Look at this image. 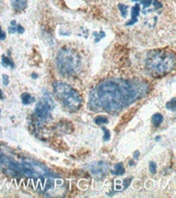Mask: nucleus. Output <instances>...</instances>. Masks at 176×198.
Returning <instances> with one entry per match:
<instances>
[{
	"instance_id": "4",
	"label": "nucleus",
	"mask_w": 176,
	"mask_h": 198,
	"mask_svg": "<svg viewBox=\"0 0 176 198\" xmlns=\"http://www.w3.org/2000/svg\"><path fill=\"white\" fill-rule=\"evenodd\" d=\"M57 66L63 76H72L80 67V57L72 49H63L57 56Z\"/></svg>"
},
{
	"instance_id": "30",
	"label": "nucleus",
	"mask_w": 176,
	"mask_h": 198,
	"mask_svg": "<svg viewBox=\"0 0 176 198\" xmlns=\"http://www.w3.org/2000/svg\"><path fill=\"white\" fill-rule=\"evenodd\" d=\"M0 114H1V111H0Z\"/></svg>"
},
{
	"instance_id": "7",
	"label": "nucleus",
	"mask_w": 176,
	"mask_h": 198,
	"mask_svg": "<svg viewBox=\"0 0 176 198\" xmlns=\"http://www.w3.org/2000/svg\"><path fill=\"white\" fill-rule=\"evenodd\" d=\"M108 167H107L106 164H104L103 162H98V163H95L91 166V170L92 172L95 175H104L107 171Z\"/></svg>"
},
{
	"instance_id": "1",
	"label": "nucleus",
	"mask_w": 176,
	"mask_h": 198,
	"mask_svg": "<svg viewBox=\"0 0 176 198\" xmlns=\"http://www.w3.org/2000/svg\"><path fill=\"white\" fill-rule=\"evenodd\" d=\"M148 85L144 82L125 80H109L100 83L91 92L90 106L93 109H104L118 113L132 104L148 92Z\"/></svg>"
},
{
	"instance_id": "19",
	"label": "nucleus",
	"mask_w": 176,
	"mask_h": 198,
	"mask_svg": "<svg viewBox=\"0 0 176 198\" xmlns=\"http://www.w3.org/2000/svg\"><path fill=\"white\" fill-rule=\"evenodd\" d=\"M138 1H140V3L143 5V7H148V6L151 5V2H153V0H138Z\"/></svg>"
},
{
	"instance_id": "15",
	"label": "nucleus",
	"mask_w": 176,
	"mask_h": 198,
	"mask_svg": "<svg viewBox=\"0 0 176 198\" xmlns=\"http://www.w3.org/2000/svg\"><path fill=\"white\" fill-rule=\"evenodd\" d=\"M118 10H120V15H122L123 18H125L127 16V12H128V6L120 3V4H118Z\"/></svg>"
},
{
	"instance_id": "28",
	"label": "nucleus",
	"mask_w": 176,
	"mask_h": 198,
	"mask_svg": "<svg viewBox=\"0 0 176 198\" xmlns=\"http://www.w3.org/2000/svg\"><path fill=\"white\" fill-rule=\"evenodd\" d=\"M1 4H2V0H0V6H1Z\"/></svg>"
},
{
	"instance_id": "17",
	"label": "nucleus",
	"mask_w": 176,
	"mask_h": 198,
	"mask_svg": "<svg viewBox=\"0 0 176 198\" xmlns=\"http://www.w3.org/2000/svg\"><path fill=\"white\" fill-rule=\"evenodd\" d=\"M10 25L8 27V32L9 33H16L17 32V22L16 21H12V23H10Z\"/></svg>"
},
{
	"instance_id": "21",
	"label": "nucleus",
	"mask_w": 176,
	"mask_h": 198,
	"mask_svg": "<svg viewBox=\"0 0 176 198\" xmlns=\"http://www.w3.org/2000/svg\"><path fill=\"white\" fill-rule=\"evenodd\" d=\"M94 35H95V36H98V37H97V38L95 39L96 43H98V41L100 40V38H102V37L105 36V33H104V32H100V34H98L97 32H94Z\"/></svg>"
},
{
	"instance_id": "29",
	"label": "nucleus",
	"mask_w": 176,
	"mask_h": 198,
	"mask_svg": "<svg viewBox=\"0 0 176 198\" xmlns=\"http://www.w3.org/2000/svg\"><path fill=\"white\" fill-rule=\"evenodd\" d=\"M132 1H138V0H132Z\"/></svg>"
},
{
	"instance_id": "26",
	"label": "nucleus",
	"mask_w": 176,
	"mask_h": 198,
	"mask_svg": "<svg viewBox=\"0 0 176 198\" xmlns=\"http://www.w3.org/2000/svg\"><path fill=\"white\" fill-rule=\"evenodd\" d=\"M0 99H1V100H3V99H5V96H4L3 92L1 91V89H0Z\"/></svg>"
},
{
	"instance_id": "11",
	"label": "nucleus",
	"mask_w": 176,
	"mask_h": 198,
	"mask_svg": "<svg viewBox=\"0 0 176 198\" xmlns=\"http://www.w3.org/2000/svg\"><path fill=\"white\" fill-rule=\"evenodd\" d=\"M112 173L116 175H122L125 173V168L123 166V163H118L114 166V169L112 170Z\"/></svg>"
},
{
	"instance_id": "8",
	"label": "nucleus",
	"mask_w": 176,
	"mask_h": 198,
	"mask_svg": "<svg viewBox=\"0 0 176 198\" xmlns=\"http://www.w3.org/2000/svg\"><path fill=\"white\" fill-rule=\"evenodd\" d=\"M140 14V6L139 4H136V5L133 6L132 8V18H131V21L126 23L127 26H131V25H135V23H137L138 21V17H139Z\"/></svg>"
},
{
	"instance_id": "24",
	"label": "nucleus",
	"mask_w": 176,
	"mask_h": 198,
	"mask_svg": "<svg viewBox=\"0 0 176 198\" xmlns=\"http://www.w3.org/2000/svg\"><path fill=\"white\" fill-rule=\"evenodd\" d=\"M2 80H3L4 85H8V83H9V80H8V76H6V74H3V76H2Z\"/></svg>"
},
{
	"instance_id": "25",
	"label": "nucleus",
	"mask_w": 176,
	"mask_h": 198,
	"mask_svg": "<svg viewBox=\"0 0 176 198\" xmlns=\"http://www.w3.org/2000/svg\"><path fill=\"white\" fill-rule=\"evenodd\" d=\"M17 32L24 33V32H25V29H24V27H22L21 25H17Z\"/></svg>"
},
{
	"instance_id": "3",
	"label": "nucleus",
	"mask_w": 176,
	"mask_h": 198,
	"mask_svg": "<svg viewBox=\"0 0 176 198\" xmlns=\"http://www.w3.org/2000/svg\"><path fill=\"white\" fill-rule=\"evenodd\" d=\"M54 93L57 98L69 111H76L81 106V97L77 91L65 83L56 82L53 85Z\"/></svg>"
},
{
	"instance_id": "12",
	"label": "nucleus",
	"mask_w": 176,
	"mask_h": 198,
	"mask_svg": "<svg viewBox=\"0 0 176 198\" xmlns=\"http://www.w3.org/2000/svg\"><path fill=\"white\" fill-rule=\"evenodd\" d=\"M21 99H22L23 104H25V105L30 104V103H32V101H33L32 96L30 95L29 93H23L22 94V96H21Z\"/></svg>"
},
{
	"instance_id": "23",
	"label": "nucleus",
	"mask_w": 176,
	"mask_h": 198,
	"mask_svg": "<svg viewBox=\"0 0 176 198\" xmlns=\"http://www.w3.org/2000/svg\"><path fill=\"white\" fill-rule=\"evenodd\" d=\"M6 38V34L3 30L1 29V26H0V40H4Z\"/></svg>"
},
{
	"instance_id": "27",
	"label": "nucleus",
	"mask_w": 176,
	"mask_h": 198,
	"mask_svg": "<svg viewBox=\"0 0 176 198\" xmlns=\"http://www.w3.org/2000/svg\"><path fill=\"white\" fill-rule=\"evenodd\" d=\"M32 78H37V76H35V73H33V76H32Z\"/></svg>"
},
{
	"instance_id": "13",
	"label": "nucleus",
	"mask_w": 176,
	"mask_h": 198,
	"mask_svg": "<svg viewBox=\"0 0 176 198\" xmlns=\"http://www.w3.org/2000/svg\"><path fill=\"white\" fill-rule=\"evenodd\" d=\"M1 63H2V65H3L4 67H6V66H10V67H14V66H15L14 62H12V61L10 60L9 58H7L6 56H2Z\"/></svg>"
},
{
	"instance_id": "18",
	"label": "nucleus",
	"mask_w": 176,
	"mask_h": 198,
	"mask_svg": "<svg viewBox=\"0 0 176 198\" xmlns=\"http://www.w3.org/2000/svg\"><path fill=\"white\" fill-rule=\"evenodd\" d=\"M102 130L104 131V137H103V139H104L105 142H107V140H108L109 138H110V132H109L108 129L104 128V127L102 128Z\"/></svg>"
},
{
	"instance_id": "6",
	"label": "nucleus",
	"mask_w": 176,
	"mask_h": 198,
	"mask_svg": "<svg viewBox=\"0 0 176 198\" xmlns=\"http://www.w3.org/2000/svg\"><path fill=\"white\" fill-rule=\"evenodd\" d=\"M21 166L22 173L29 177H45L47 175V170L45 167L31 160H23Z\"/></svg>"
},
{
	"instance_id": "9",
	"label": "nucleus",
	"mask_w": 176,
	"mask_h": 198,
	"mask_svg": "<svg viewBox=\"0 0 176 198\" xmlns=\"http://www.w3.org/2000/svg\"><path fill=\"white\" fill-rule=\"evenodd\" d=\"M12 7L15 8V10H23L27 7V0H10Z\"/></svg>"
},
{
	"instance_id": "2",
	"label": "nucleus",
	"mask_w": 176,
	"mask_h": 198,
	"mask_svg": "<svg viewBox=\"0 0 176 198\" xmlns=\"http://www.w3.org/2000/svg\"><path fill=\"white\" fill-rule=\"evenodd\" d=\"M146 68L155 74H164L171 71L175 66V56L168 51L156 50L147 55Z\"/></svg>"
},
{
	"instance_id": "5",
	"label": "nucleus",
	"mask_w": 176,
	"mask_h": 198,
	"mask_svg": "<svg viewBox=\"0 0 176 198\" xmlns=\"http://www.w3.org/2000/svg\"><path fill=\"white\" fill-rule=\"evenodd\" d=\"M53 109H54V102L52 98L48 95L43 96L39 101L37 102L36 107H35V116L41 121L47 120L50 117Z\"/></svg>"
},
{
	"instance_id": "14",
	"label": "nucleus",
	"mask_w": 176,
	"mask_h": 198,
	"mask_svg": "<svg viewBox=\"0 0 176 198\" xmlns=\"http://www.w3.org/2000/svg\"><path fill=\"white\" fill-rule=\"evenodd\" d=\"M108 122V119L104 116H98L95 119V123L97 125H102V124H106Z\"/></svg>"
},
{
	"instance_id": "22",
	"label": "nucleus",
	"mask_w": 176,
	"mask_h": 198,
	"mask_svg": "<svg viewBox=\"0 0 176 198\" xmlns=\"http://www.w3.org/2000/svg\"><path fill=\"white\" fill-rule=\"evenodd\" d=\"M151 4H153V6H155L156 10H159V8L162 7V3L159 2L158 0H153V2H151Z\"/></svg>"
},
{
	"instance_id": "16",
	"label": "nucleus",
	"mask_w": 176,
	"mask_h": 198,
	"mask_svg": "<svg viewBox=\"0 0 176 198\" xmlns=\"http://www.w3.org/2000/svg\"><path fill=\"white\" fill-rule=\"evenodd\" d=\"M166 107H167L168 109H170V111H175V98L171 99V100L169 101V102H167Z\"/></svg>"
},
{
	"instance_id": "20",
	"label": "nucleus",
	"mask_w": 176,
	"mask_h": 198,
	"mask_svg": "<svg viewBox=\"0 0 176 198\" xmlns=\"http://www.w3.org/2000/svg\"><path fill=\"white\" fill-rule=\"evenodd\" d=\"M149 171L151 173H156L157 172V164L155 162H150L149 163Z\"/></svg>"
},
{
	"instance_id": "10",
	"label": "nucleus",
	"mask_w": 176,
	"mask_h": 198,
	"mask_svg": "<svg viewBox=\"0 0 176 198\" xmlns=\"http://www.w3.org/2000/svg\"><path fill=\"white\" fill-rule=\"evenodd\" d=\"M151 122L156 127H159L163 122V116L161 114H155L151 118Z\"/></svg>"
}]
</instances>
